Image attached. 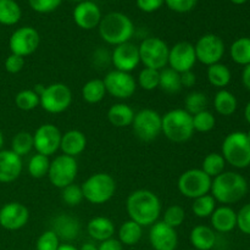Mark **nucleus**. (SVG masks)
<instances>
[{
    "instance_id": "obj_1",
    "label": "nucleus",
    "mask_w": 250,
    "mask_h": 250,
    "mask_svg": "<svg viewBox=\"0 0 250 250\" xmlns=\"http://www.w3.org/2000/svg\"><path fill=\"white\" fill-rule=\"evenodd\" d=\"M126 210L129 220L142 227L155 224L161 214V202L158 195L148 189L132 192L126 200Z\"/></svg>"
},
{
    "instance_id": "obj_2",
    "label": "nucleus",
    "mask_w": 250,
    "mask_h": 250,
    "mask_svg": "<svg viewBox=\"0 0 250 250\" xmlns=\"http://www.w3.org/2000/svg\"><path fill=\"white\" fill-rule=\"evenodd\" d=\"M211 195L221 204H234L246 197L248 183L246 178L233 171H224L216 176L211 183Z\"/></svg>"
},
{
    "instance_id": "obj_3",
    "label": "nucleus",
    "mask_w": 250,
    "mask_h": 250,
    "mask_svg": "<svg viewBox=\"0 0 250 250\" xmlns=\"http://www.w3.org/2000/svg\"><path fill=\"white\" fill-rule=\"evenodd\" d=\"M98 27L103 41L114 46L129 42L134 33L133 22L122 12L106 14L102 17Z\"/></svg>"
},
{
    "instance_id": "obj_4",
    "label": "nucleus",
    "mask_w": 250,
    "mask_h": 250,
    "mask_svg": "<svg viewBox=\"0 0 250 250\" xmlns=\"http://www.w3.org/2000/svg\"><path fill=\"white\" fill-rule=\"evenodd\" d=\"M161 133L173 143H185L194 134L193 117L185 109H173L161 117Z\"/></svg>"
},
{
    "instance_id": "obj_5",
    "label": "nucleus",
    "mask_w": 250,
    "mask_h": 250,
    "mask_svg": "<svg viewBox=\"0 0 250 250\" xmlns=\"http://www.w3.org/2000/svg\"><path fill=\"white\" fill-rule=\"evenodd\" d=\"M83 197L90 204L102 205L109 202L116 192V181L106 172L89 176L81 186Z\"/></svg>"
},
{
    "instance_id": "obj_6",
    "label": "nucleus",
    "mask_w": 250,
    "mask_h": 250,
    "mask_svg": "<svg viewBox=\"0 0 250 250\" xmlns=\"http://www.w3.org/2000/svg\"><path fill=\"white\" fill-rule=\"evenodd\" d=\"M225 161L236 168H246L250 165V142L244 132H232L221 146Z\"/></svg>"
},
{
    "instance_id": "obj_7",
    "label": "nucleus",
    "mask_w": 250,
    "mask_h": 250,
    "mask_svg": "<svg viewBox=\"0 0 250 250\" xmlns=\"http://www.w3.org/2000/svg\"><path fill=\"white\" fill-rule=\"evenodd\" d=\"M139 58L144 67L161 71L167 66L170 46L158 37L146 38L138 45Z\"/></svg>"
},
{
    "instance_id": "obj_8",
    "label": "nucleus",
    "mask_w": 250,
    "mask_h": 250,
    "mask_svg": "<svg viewBox=\"0 0 250 250\" xmlns=\"http://www.w3.org/2000/svg\"><path fill=\"white\" fill-rule=\"evenodd\" d=\"M212 178L209 177L202 168H190L178 177V192L188 199H195L209 194L211 189Z\"/></svg>"
},
{
    "instance_id": "obj_9",
    "label": "nucleus",
    "mask_w": 250,
    "mask_h": 250,
    "mask_svg": "<svg viewBox=\"0 0 250 250\" xmlns=\"http://www.w3.org/2000/svg\"><path fill=\"white\" fill-rule=\"evenodd\" d=\"M72 92L65 83H51L46 85L39 97V105L49 114H61L70 107Z\"/></svg>"
},
{
    "instance_id": "obj_10",
    "label": "nucleus",
    "mask_w": 250,
    "mask_h": 250,
    "mask_svg": "<svg viewBox=\"0 0 250 250\" xmlns=\"http://www.w3.org/2000/svg\"><path fill=\"white\" fill-rule=\"evenodd\" d=\"M77 173L78 165L76 158L61 154L50 161L48 178L54 187L62 189L75 183Z\"/></svg>"
},
{
    "instance_id": "obj_11",
    "label": "nucleus",
    "mask_w": 250,
    "mask_h": 250,
    "mask_svg": "<svg viewBox=\"0 0 250 250\" xmlns=\"http://www.w3.org/2000/svg\"><path fill=\"white\" fill-rule=\"evenodd\" d=\"M161 115L153 109H143L134 114L132 128L137 138L151 142L161 133Z\"/></svg>"
},
{
    "instance_id": "obj_12",
    "label": "nucleus",
    "mask_w": 250,
    "mask_h": 250,
    "mask_svg": "<svg viewBox=\"0 0 250 250\" xmlns=\"http://www.w3.org/2000/svg\"><path fill=\"white\" fill-rule=\"evenodd\" d=\"M197 61L207 66L220 62L225 55V43L216 34H204L194 44Z\"/></svg>"
},
{
    "instance_id": "obj_13",
    "label": "nucleus",
    "mask_w": 250,
    "mask_h": 250,
    "mask_svg": "<svg viewBox=\"0 0 250 250\" xmlns=\"http://www.w3.org/2000/svg\"><path fill=\"white\" fill-rule=\"evenodd\" d=\"M107 94L116 99H129L137 90V81L131 73L122 71H110L103 80Z\"/></svg>"
},
{
    "instance_id": "obj_14",
    "label": "nucleus",
    "mask_w": 250,
    "mask_h": 250,
    "mask_svg": "<svg viewBox=\"0 0 250 250\" xmlns=\"http://www.w3.org/2000/svg\"><path fill=\"white\" fill-rule=\"evenodd\" d=\"M39 43H41V36L38 31L31 26H23L17 28L10 36L9 48L11 54L26 58L37 51Z\"/></svg>"
},
{
    "instance_id": "obj_15",
    "label": "nucleus",
    "mask_w": 250,
    "mask_h": 250,
    "mask_svg": "<svg viewBox=\"0 0 250 250\" xmlns=\"http://www.w3.org/2000/svg\"><path fill=\"white\" fill-rule=\"evenodd\" d=\"M60 129L53 124H43L33 133V146L38 154L51 156L60 149Z\"/></svg>"
},
{
    "instance_id": "obj_16",
    "label": "nucleus",
    "mask_w": 250,
    "mask_h": 250,
    "mask_svg": "<svg viewBox=\"0 0 250 250\" xmlns=\"http://www.w3.org/2000/svg\"><path fill=\"white\" fill-rule=\"evenodd\" d=\"M197 62L194 45L189 42H178L168 51L167 65L178 73L192 71Z\"/></svg>"
},
{
    "instance_id": "obj_17",
    "label": "nucleus",
    "mask_w": 250,
    "mask_h": 250,
    "mask_svg": "<svg viewBox=\"0 0 250 250\" xmlns=\"http://www.w3.org/2000/svg\"><path fill=\"white\" fill-rule=\"evenodd\" d=\"M29 220V210L26 205L19 202L6 203L0 209V226L7 231H17L27 225Z\"/></svg>"
},
{
    "instance_id": "obj_18",
    "label": "nucleus",
    "mask_w": 250,
    "mask_h": 250,
    "mask_svg": "<svg viewBox=\"0 0 250 250\" xmlns=\"http://www.w3.org/2000/svg\"><path fill=\"white\" fill-rule=\"evenodd\" d=\"M111 62L115 70L131 73L141 63L138 46L131 42L116 45L111 53Z\"/></svg>"
},
{
    "instance_id": "obj_19",
    "label": "nucleus",
    "mask_w": 250,
    "mask_h": 250,
    "mask_svg": "<svg viewBox=\"0 0 250 250\" xmlns=\"http://www.w3.org/2000/svg\"><path fill=\"white\" fill-rule=\"evenodd\" d=\"M149 242L154 250H176L178 246L177 232L163 221H156L150 226Z\"/></svg>"
},
{
    "instance_id": "obj_20",
    "label": "nucleus",
    "mask_w": 250,
    "mask_h": 250,
    "mask_svg": "<svg viewBox=\"0 0 250 250\" xmlns=\"http://www.w3.org/2000/svg\"><path fill=\"white\" fill-rule=\"evenodd\" d=\"M72 17L75 23L80 28L90 31L99 26L103 15L100 7L95 2L90 1V0H84L76 5L72 12Z\"/></svg>"
},
{
    "instance_id": "obj_21",
    "label": "nucleus",
    "mask_w": 250,
    "mask_h": 250,
    "mask_svg": "<svg viewBox=\"0 0 250 250\" xmlns=\"http://www.w3.org/2000/svg\"><path fill=\"white\" fill-rule=\"evenodd\" d=\"M23 163L14 151L0 150V183H11L21 176Z\"/></svg>"
},
{
    "instance_id": "obj_22",
    "label": "nucleus",
    "mask_w": 250,
    "mask_h": 250,
    "mask_svg": "<svg viewBox=\"0 0 250 250\" xmlns=\"http://www.w3.org/2000/svg\"><path fill=\"white\" fill-rule=\"evenodd\" d=\"M51 231L58 236L60 241L72 242L80 236L81 222L71 215L60 214L53 220Z\"/></svg>"
},
{
    "instance_id": "obj_23",
    "label": "nucleus",
    "mask_w": 250,
    "mask_h": 250,
    "mask_svg": "<svg viewBox=\"0 0 250 250\" xmlns=\"http://www.w3.org/2000/svg\"><path fill=\"white\" fill-rule=\"evenodd\" d=\"M211 229L220 233H229L237 227V212L229 205L216 208L210 216Z\"/></svg>"
},
{
    "instance_id": "obj_24",
    "label": "nucleus",
    "mask_w": 250,
    "mask_h": 250,
    "mask_svg": "<svg viewBox=\"0 0 250 250\" xmlns=\"http://www.w3.org/2000/svg\"><path fill=\"white\" fill-rule=\"evenodd\" d=\"M85 146H87V137L82 131L70 129L61 136L60 150L65 155L76 158L85 150Z\"/></svg>"
},
{
    "instance_id": "obj_25",
    "label": "nucleus",
    "mask_w": 250,
    "mask_h": 250,
    "mask_svg": "<svg viewBox=\"0 0 250 250\" xmlns=\"http://www.w3.org/2000/svg\"><path fill=\"white\" fill-rule=\"evenodd\" d=\"M87 232L94 241L104 242L110 239L115 234V225L109 217H93L87 225Z\"/></svg>"
},
{
    "instance_id": "obj_26",
    "label": "nucleus",
    "mask_w": 250,
    "mask_h": 250,
    "mask_svg": "<svg viewBox=\"0 0 250 250\" xmlns=\"http://www.w3.org/2000/svg\"><path fill=\"white\" fill-rule=\"evenodd\" d=\"M189 242L194 250H211L216 244V233L205 225H198L190 231Z\"/></svg>"
},
{
    "instance_id": "obj_27",
    "label": "nucleus",
    "mask_w": 250,
    "mask_h": 250,
    "mask_svg": "<svg viewBox=\"0 0 250 250\" xmlns=\"http://www.w3.org/2000/svg\"><path fill=\"white\" fill-rule=\"evenodd\" d=\"M133 119V109L125 103H117V104L111 105L107 111V120L112 126L117 127V128L132 126Z\"/></svg>"
},
{
    "instance_id": "obj_28",
    "label": "nucleus",
    "mask_w": 250,
    "mask_h": 250,
    "mask_svg": "<svg viewBox=\"0 0 250 250\" xmlns=\"http://www.w3.org/2000/svg\"><path fill=\"white\" fill-rule=\"evenodd\" d=\"M143 236V227L132 220H127L119 229V241L122 246H136Z\"/></svg>"
},
{
    "instance_id": "obj_29",
    "label": "nucleus",
    "mask_w": 250,
    "mask_h": 250,
    "mask_svg": "<svg viewBox=\"0 0 250 250\" xmlns=\"http://www.w3.org/2000/svg\"><path fill=\"white\" fill-rule=\"evenodd\" d=\"M237 98L226 89H221L214 98V107L217 114L222 116H231L237 110Z\"/></svg>"
},
{
    "instance_id": "obj_30",
    "label": "nucleus",
    "mask_w": 250,
    "mask_h": 250,
    "mask_svg": "<svg viewBox=\"0 0 250 250\" xmlns=\"http://www.w3.org/2000/svg\"><path fill=\"white\" fill-rule=\"evenodd\" d=\"M208 81L211 85L216 88H224L231 82V71L226 65L221 62L214 63L211 66H208L207 71Z\"/></svg>"
},
{
    "instance_id": "obj_31",
    "label": "nucleus",
    "mask_w": 250,
    "mask_h": 250,
    "mask_svg": "<svg viewBox=\"0 0 250 250\" xmlns=\"http://www.w3.org/2000/svg\"><path fill=\"white\" fill-rule=\"evenodd\" d=\"M106 95V89L103 80H90L82 87V98L88 104H98Z\"/></svg>"
},
{
    "instance_id": "obj_32",
    "label": "nucleus",
    "mask_w": 250,
    "mask_h": 250,
    "mask_svg": "<svg viewBox=\"0 0 250 250\" xmlns=\"http://www.w3.org/2000/svg\"><path fill=\"white\" fill-rule=\"evenodd\" d=\"M22 11L15 0H0V23L14 26L21 20Z\"/></svg>"
},
{
    "instance_id": "obj_33",
    "label": "nucleus",
    "mask_w": 250,
    "mask_h": 250,
    "mask_svg": "<svg viewBox=\"0 0 250 250\" xmlns=\"http://www.w3.org/2000/svg\"><path fill=\"white\" fill-rule=\"evenodd\" d=\"M159 88L168 94H176L182 89L181 73L170 67H165L160 71V82Z\"/></svg>"
},
{
    "instance_id": "obj_34",
    "label": "nucleus",
    "mask_w": 250,
    "mask_h": 250,
    "mask_svg": "<svg viewBox=\"0 0 250 250\" xmlns=\"http://www.w3.org/2000/svg\"><path fill=\"white\" fill-rule=\"evenodd\" d=\"M232 60L238 65H249L250 63V38L243 37L232 43L229 49Z\"/></svg>"
},
{
    "instance_id": "obj_35",
    "label": "nucleus",
    "mask_w": 250,
    "mask_h": 250,
    "mask_svg": "<svg viewBox=\"0 0 250 250\" xmlns=\"http://www.w3.org/2000/svg\"><path fill=\"white\" fill-rule=\"evenodd\" d=\"M225 167H226V161H225L224 156L219 153L208 154L202 164V170L211 178L221 175L225 171Z\"/></svg>"
},
{
    "instance_id": "obj_36",
    "label": "nucleus",
    "mask_w": 250,
    "mask_h": 250,
    "mask_svg": "<svg viewBox=\"0 0 250 250\" xmlns=\"http://www.w3.org/2000/svg\"><path fill=\"white\" fill-rule=\"evenodd\" d=\"M215 209H216V200L211 194H205L193 199L192 211L199 219L210 217Z\"/></svg>"
},
{
    "instance_id": "obj_37",
    "label": "nucleus",
    "mask_w": 250,
    "mask_h": 250,
    "mask_svg": "<svg viewBox=\"0 0 250 250\" xmlns=\"http://www.w3.org/2000/svg\"><path fill=\"white\" fill-rule=\"evenodd\" d=\"M32 149H34L33 134L26 131L19 132V133L15 134L11 141V150L16 155L23 158L27 154L31 153Z\"/></svg>"
},
{
    "instance_id": "obj_38",
    "label": "nucleus",
    "mask_w": 250,
    "mask_h": 250,
    "mask_svg": "<svg viewBox=\"0 0 250 250\" xmlns=\"http://www.w3.org/2000/svg\"><path fill=\"white\" fill-rule=\"evenodd\" d=\"M49 166H50V160H49L48 156L37 153L29 159L27 170H28V173L31 177L41 180V178L48 176Z\"/></svg>"
},
{
    "instance_id": "obj_39",
    "label": "nucleus",
    "mask_w": 250,
    "mask_h": 250,
    "mask_svg": "<svg viewBox=\"0 0 250 250\" xmlns=\"http://www.w3.org/2000/svg\"><path fill=\"white\" fill-rule=\"evenodd\" d=\"M208 106V97L202 92H198V90H194V92H190L189 94L186 97L185 99V110L193 115L198 114L200 111H204L207 110Z\"/></svg>"
},
{
    "instance_id": "obj_40",
    "label": "nucleus",
    "mask_w": 250,
    "mask_h": 250,
    "mask_svg": "<svg viewBox=\"0 0 250 250\" xmlns=\"http://www.w3.org/2000/svg\"><path fill=\"white\" fill-rule=\"evenodd\" d=\"M15 104L22 111H32L39 106V95L33 89H23L16 94Z\"/></svg>"
},
{
    "instance_id": "obj_41",
    "label": "nucleus",
    "mask_w": 250,
    "mask_h": 250,
    "mask_svg": "<svg viewBox=\"0 0 250 250\" xmlns=\"http://www.w3.org/2000/svg\"><path fill=\"white\" fill-rule=\"evenodd\" d=\"M193 128L194 132H199V133H208L211 129H214L215 125H216V119L210 112L209 110H204L198 114L193 115Z\"/></svg>"
},
{
    "instance_id": "obj_42",
    "label": "nucleus",
    "mask_w": 250,
    "mask_h": 250,
    "mask_svg": "<svg viewBox=\"0 0 250 250\" xmlns=\"http://www.w3.org/2000/svg\"><path fill=\"white\" fill-rule=\"evenodd\" d=\"M159 82H160V71L148 67H144L139 72L138 81H137L139 87L146 92H151L159 88Z\"/></svg>"
},
{
    "instance_id": "obj_43",
    "label": "nucleus",
    "mask_w": 250,
    "mask_h": 250,
    "mask_svg": "<svg viewBox=\"0 0 250 250\" xmlns=\"http://www.w3.org/2000/svg\"><path fill=\"white\" fill-rule=\"evenodd\" d=\"M186 220V211L180 205H171L164 212L163 222L172 229H177L185 222Z\"/></svg>"
},
{
    "instance_id": "obj_44",
    "label": "nucleus",
    "mask_w": 250,
    "mask_h": 250,
    "mask_svg": "<svg viewBox=\"0 0 250 250\" xmlns=\"http://www.w3.org/2000/svg\"><path fill=\"white\" fill-rule=\"evenodd\" d=\"M61 199H62V202L67 207H78L83 202V199H84L81 186L72 183V185L62 188L61 189Z\"/></svg>"
},
{
    "instance_id": "obj_45",
    "label": "nucleus",
    "mask_w": 250,
    "mask_h": 250,
    "mask_svg": "<svg viewBox=\"0 0 250 250\" xmlns=\"http://www.w3.org/2000/svg\"><path fill=\"white\" fill-rule=\"evenodd\" d=\"M60 247V239L51 229L43 232L38 237L36 243L37 250H58Z\"/></svg>"
},
{
    "instance_id": "obj_46",
    "label": "nucleus",
    "mask_w": 250,
    "mask_h": 250,
    "mask_svg": "<svg viewBox=\"0 0 250 250\" xmlns=\"http://www.w3.org/2000/svg\"><path fill=\"white\" fill-rule=\"evenodd\" d=\"M62 0H28V4L33 11L38 14H49L58 9Z\"/></svg>"
},
{
    "instance_id": "obj_47",
    "label": "nucleus",
    "mask_w": 250,
    "mask_h": 250,
    "mask_svg": "<svg viewBox=\"0 0 250 250\" xmlns=\"http://www.w3.org/2000/svg\"><path fill=\"white\" fill-rule=\"evenodd\" d=\"M167 7L178 14H186L192 11L197 5L198 0H164Z\"/></svg>"
},
{
    "instance_id": "obj_48",
    "label": "nucleus",
    "mask_w": 250,
    "mask_h": 250,
    "mask_svg": "<svg viewBox=\"0 0 250 250\" xmlns=\"http://www.w3.org/2000/svg\"><path fill=\"white\" fill-rule=\"evenodd\" d=\"M237 227L242 233L250 236V203L237 212Z\"/></svg>"
},
{
    "instance_id": "obj_49",
    "label": "nucleus",
    "mask_w": 250,
    "mask_h": 250,
    "mask_svg": "<svg viewBox=\"0 0 250 250\" xmlns=\"http://www.w3.org/2000/svg\"><path fill=\"white\" fill-rule=\"evenodd\" d=\"M5 70L9 73H19L21 72L22 68L24 67V58L16 55V54H10L6 59H5Z\"/></svg>"
},
{
    "instance_id": "obj_50",
    "label": "nucleus",
    "mask_w": 250,
    "mask_h": 250,
    "mask_svg": "<svg viewBox=\"0 0 250 250\" xmlns=\"http://www.w3.org/2000/svg\"><path fill=\"white\" fill-rule=\"evenodd\" d=\"M164 4H165L164 0H137V6H138V9L141 11L146 12V14L158 11Z\"/></svg>"
},
{
    "instance_id": "obj_51",
    "label": "nucleus",
    "mask_w": 250,
    "mask_h": 250,
    "mask_svg": "<svg viewBox=\"0 0 250 250\" xmlns=\"http://www.w3.org/2000/svg\"><path fill=\"white\" fill-rule=\"evenodd\" d=\"M98 250H124V246L119 239H115L114 237L106 239L104 242H100Z\"/></svg>"
},
{
    "instance_id": "obj_52",
    "label": "nucleus",
    "mask_w": 250,
    "mask_h": 250,
    "mask_svg": "<svg viewBox=\"0 0 250 250\" xmlns=\"http://www.w3.org/2000/svg\"><path fill=\"white\" fill-rule=\"evenodd\" d=\"M181 83H182V87H194L195 83H197V76H195L193 71H187V72L181 73Z\"/></svg>"
},
{
    "instance_id": "obj_53",
    "label": "nucleus",
    "mask_w": 250,
    "mask_h": 250,
    "mask_svg": "<svg viewBox=\"0 0 250 250\" xmlns=\"http://www.w3.org/2000/svg\"><path fill=\"white\" fill-rule=\"evenodd\" d=\"M242 82H243L244 87L250 90V63L244 67L243 72H242Z\"/></svg>"
},
{
    "instance_id": "obj_54",
    "label": "nucleus",
    "mask_w": 250,
    "mask_h": 250,
    "mask_svg": "<svg viewBox=\"0 0 250 250\" xmlns=\"http://www.w3.org/2000/svg\"><path fill=\"white\" fill-rule=\"evenodd\" d=\"M58 250H80V249L76 248L75 246H72V244L70 243H63V244H60V247H59Z\"/></svg>"
},
{
    "instance_id": "obj_55",
    "label": "nucleus",
    "mask_w": 250,
    "mask_h": 250,
    "mask_svg": "<svg viewBox=\"0 0 250 250\" xmlns=\"http://www.w3.org/2000/svg\"><path fill=\"white\" fill-rule=\"evenodd\" d=\"M80 250H98V247L93 243H84Z\"/></svg>"
},
{
    "instance_id": "obj_56",
    "label": "nucleus",
    "mask_w": 250,
    "mask_h": 250,
    "mask_svg": "<svg viewBox=\"0 0 250 250\" xmlns=\"http://www.w3.org/2000/svg\"><path fill=\"white\" fill-rule=\"evenodd\" d=\"M45 87H46V85H44V84H36V85H34L33 90L37 93V94L39 95V97H41L42 93H43L44 89H45Z\"/></svg>"
},
{
    "instance_id": "obj_57",
    "label": "nucleus",
    "mask_w": 250,
    "mask_h": 250,
    "mask_svg": "<svg viewBox=\"0 0 250 250\" xmlns=\"http://www.w3.org/2000/svg\"><path fill=\"white\" fill-rule=\"evenodd\" d=\"M244 116H246L247 122L250 125V102L248 103V105L246 106V110H244Z\"/></svg>"
},
{
    "instance_id": "obj_58",
    "label": "nucleus",
    "mask_w": 250,
    "mask_h": 250,
    "mask_svg": "<svg viewBox=\"0 0 250 250\" xmlns=\"http://www.w3.org/2000/svg\"><path fill=\"white\" fill-rule=\"evenodd\" d=\"M2 146H4V134L0 131V150H2Z\"/></svg>"
},
{
    "instance_id": "obj_59",
    "label": "nucleus",
    "mask_w": 250,
    "mask_h": 250,
    "mask_svg": "<svg viewBox=\"0 0 250 250\" xmlns=\"http://www.w3.org/2000/svg\"><path fill=\"white\" fill-rule=\"evenodd\" d=\"M231 1L236 5H242V4H244V2L248 1V0H231Z\"/></svg>"
},
{
    "instance_id": "obj_60",
    "label": "nucleus",
    "mask_w": 250,
    "mask_h": 250,
    "mask_svg": "<svg viewBox=\"0 0 250 250\" xmlns=\"http://www.w3.org/2000/svg\"><path fill=\"white\" fill-rule=\"evenodd\" d=\"M70 1H73V2H76V4H80V2L84 1V0H70Z\"/></svg>"
},
{
    "instance_id": "obj_61",
    "label": "nucleus",
    "mask_w": 250,
    "mask_h": 250,
    "mask_svg": "<svg viewBox=\"0 0 250 250\" xmlns=\"http://www.w3.org/2000/svg\"><path fill=\"white\" fill-rule=\"evenodd\" d=\"M247 137H248V139H249V142H250V129L248 131V133H247Z\"/></svg>"
},
{
    "instance_id": "obj_62",
    "label": "nucleus",
    "mask_w": 250,
    "mask_h": 250,
    "mask_svg": "<svg viewBox=\"0 0 250 250\" xmlns=\"http://www.w3.org/2000/svg\"><path fill=\"white\" fill-rule=\"evenodd\" d=\"M190 250H193V249H190Z\"/></svg>"
}]
</instances>
